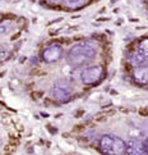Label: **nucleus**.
Segmentation results:
<instances>
[{"instance_id": "nucleus-1", "label": "nucleus", "mask_w": 148, "mask_h": 155, "mask_svg": "<svg viewBox=\"0 0 148 155\" xmlns=\"http://www.w3.org/2000/svg\"><path fill=\"white\" fill-rule=\"evenodd\" d=\"M79 138L109 155H148V107H115L97 114Z\"/></svg>"}, {"instance_id": "nucleus-2", "label": "nucleus", "mask_w": 148, "mask_h": 155, "mask_svg": "<svg viewBox=\"0 0 148 155\" xmlns=\"http://www.w3.org/2000/svg\"><path fill=\"white\" fill-rule=\"evenodd\" d=\"M124 78L131 86L148 91V34L130 40L121 57Z\"/></svg>"}, {"instance_id": "nucleus-3", "label": "nucleus", "mask_w": 148, "mask_h": 155, "mask_svg": "<svg viewBox=\"0 0 148 155\" xmlns=\"http://www.w3.org/2000/svg\"><path fill=\"white\" fill-rule=\"evenodd\" d=\"M65 51V44L64 42H51L46 45L40 53V59L45 64H54L58 60L61 59Z\"/></svg>"}, {"instance_id": "nucleus-4", "label": "nucleus", "mask_w": 148, "mask_h": 155, "mask_svg": "<svg viewBox=\"0 0 148 155\" xmlns=\"http://www.w3.org/2000/svg\"><path fill=\"white\" fill-rule=\"evenodd\" d=\"M98 2V0H63L61 3V7L63 9H67V10H79V9H83L88 5L93 4Z\"/></svg>"}, {"instance_id": "nucleus-5", "label": "nucleus", "mask_w": 148, "mask_h": 155, "mask_svg": "<svg viewBox=\"0 0 148 155\" xmlns=\"http://www.w3.org/2000/svg\"><path fill=\"white\" fill-rule=\"evenodd\" d=\"M13 22L10 19H2L0 21V36L3 35H8L13 31Z\"/></svg>"}, {"instance_id": "nucleus-6", "label": "nucleus", "mask_w": 148, "mask_h": 155, "mask_svg": "<svg viewBox=\"0 0 148 155\" xmlns=\"http://www.w3.org/2000/svg\"><path fill=\"white\" fill-rule=\"evenodd\" d=\"M9 49L7 46H4L3 44H0V60H5V59H8L9 58Z\"/></svg>"}, {"instance_id": "nucleus-7", "label": "nucleus", "mask_w": 148, "mask_h": 155, "mask_svg": "<svg viewBox=\"0 0 148 155\" xmlns=\"http://www.w3.org/2000/svg\"><path fill=\"white\" fill-rule=\"evenodd\" d=\"M143 7H144V10L147 13V17H148V0H143Z\"/></svg>"}]
</instances>
